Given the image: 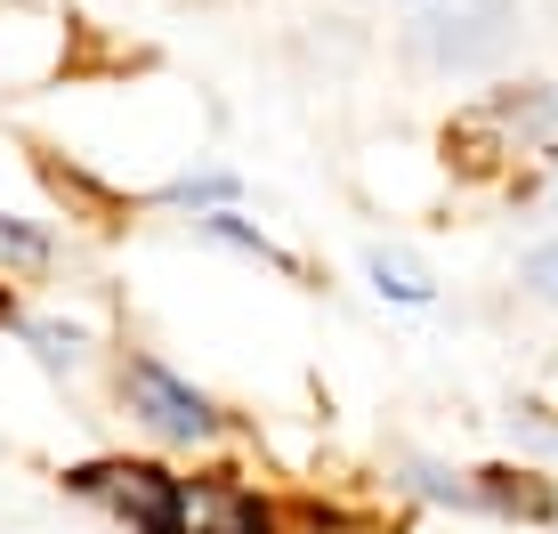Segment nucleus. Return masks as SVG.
I'll return each instance as SVG.
<instances>
[{
	"label": "nucleus",
	"mask_w": 558,
	"mask_h": 534,
	"mask_svg": "<svg viewBox=\"0 0 558 534\" xmlns=\"http://www.w3.org/2000/svg\"><path fill=\"white\" fill-rule=\"evenodd\" d=\"M65 486L82 502H106L130 534H186V470L138 462V453H106V462H73Z\"/></svg>",
	"instance_id": "obj_1"
},
{
	"label": "nucleus",
	"mask_w": 558,
	"mask_h": 534,
	"mask_svg": "<svg viewBox=\"0 0 558 534\" xmlns=\"http://www.w3.org/2000/svg\"><path fill=\"white\" fill-rule=\"evenodd\" d=\"M122 405H130V422L154 429L162 446H210V437L227 429V413L210 405L179 365H162V356H130L122 365Z\"/></svg>",
	"instance_id": "obj_2"
},
{
	"label": "nucleus",
	"mask_w": 558,
	"mask_h": 534,
	"mask_svg": "<svg viewBox=\"0 0 558 534\" xmlns=\"http://www.w3.org/2000/svg\"><path fill=\"white\" fill-rule=\"evenodd\" d=\"M510 33H518V0H429L413 25V49L437 73H470L486 57H502Z\"/></svg>",
	"instance_id": "obj_3"
},
{
	"label": "nucleus",
	"mask_w": 558,
	"mask_h": 534,
	"mask_svg": "<svg viewBox=\"0 0 558 534\" xmlns=\"http://www.w3.org/2000/svg\"><path fill=\"white\" fill-rule=\"evenodd\" d=\"M186 534H283V502L243 470H186Z\"/></svg>",
	"instance_id": "obj_4"
},
{
	"label": "nucleus",
	"mask_w": 558,
	"mask_h": 534,
	"mask_svg": "<svg viewBox=\"0 0 558 534\" xmlns=\"http://www.w3.org/2000/svg\"><path fill=\"white\" fill-rule=\"evenodd\" d=\"M461 130H494L502 155H526V146H543L550 130H558V98H550V89H534V82L526 89H494V98L477 106Z\"/></svg>",
	"instance_id": "obj_5"
},
{
	"label": "nucleus",
	"mask_w": 558,
	"mask_h": 534,
	"mask_svg": "<svg viewBox=\"0 0 558 534\" xmlns=\"http://www.w3.org/2000/svg\"><path fill=\"white\" fill-rule=\"evenodd\" d=\"M470 502L486 510V519H526V526L558 519V494H550V478H534V470H470Z\"/></svg>",
	"instance_id": "obj_6"
},
{
	"label": "nucleus",
	"mask_w": 558,
	"mask_h": 534,
	"mask_svg": "<svg viewBox=\"0 0 558 534\" xmlns=\"http://www.w3.org/2000/svg\"><path fill=\"white\" fill-rule=\"evenodd\" d=\"M16 332H25V349L41 356L49 373H73V365H82V349H89L82 324H57V316H16Z\"/></svg>",
	"instance_id": "obj_7"
},
{
	"label": "nucleus",
	"mask_w": 558,
	"mask_h": 534,
	"mask_svg": "<svg viewBox=\"0 0 558 534\" xmlns=\"http://www.w3.org/2000/svg\"><path fill=\"white\" fill-rule=\"evenodd\" d=\"M49 259H57V235H49V227L0 211V276H41Z\"/></svg>",
	"instance_id": "obj_8"
},
{
	"label": "nucleus",
	"mask_w": 558,
	"mask_h": 534,
	"mask_svg": "<svg viewBox=\"0 0 558 534\" xmlns=\"http://www.w3.org/2000/svg\"><path fill=\"white\" fill-rule=\"evenodd\" d=\"M373 283H380V300H405V308H429L437 300V283L421 276L413 259H397V252H373Z\"/></svg>",
	"instance_id": "obj_9"
},
{
	"label": "nucleus",
	"mask_w": 558,
	"mask_h": 534,
	"mask_svg": "<svg viewBox=\"0 0 558 534\" xmlns=\"http://www.w3.org/2000/svg\"><path fill=\"white\" fill-rule=\"evenodd\" d=\"M227 195H235V179L227 170H203V179H179V186H162V203H179V211H227Z\"/></svg>",
	"instance_id": "obj_10"
},
{
	"label": "nucleus",
	"mask_w": 558,
	"mask_h": 534,
	"mask_svg": "<svg viewBox=\"0 0 558 534\" xmlns=\"http://www.w3.org/2000/svg\"><path fill=\"white\" fill-rule=\"evenodd\" d=\"M518 276H526V292L543 300V308H558V235H550V243H534V252H526V267H518Z\"/></svg>",
	"instance_id": "obj_11"
},
{
	"label": "nucleus",
	"mask_w": 558,
	"mask_h": 534,
	"mask_svg": "<svg viewBox=\"0 0 558 534\" xmlns=\"http://www.w3.org/2000/svg\"><path fill=\"white\" fill-rule=\"evenodd\" d=\"M0 324H16V300H9V283H0Z\"/></svg>",
	"instance_id": "obj_12"
},
{
	"label": "nucleus",
	"mask_w": 558,
	"mask_h": 534,
	"mask_svg": "<svg viewBox=\"0 0 558 534\" xmlns=\"http://www.w3.org/2000/svg\"><path fill=\"white\" fill-rule=\"evenodd\" d=\"M373 9H429V0H373Z\"/></svg>",
	"instance_id": "obj_13"
}]
</instances>
